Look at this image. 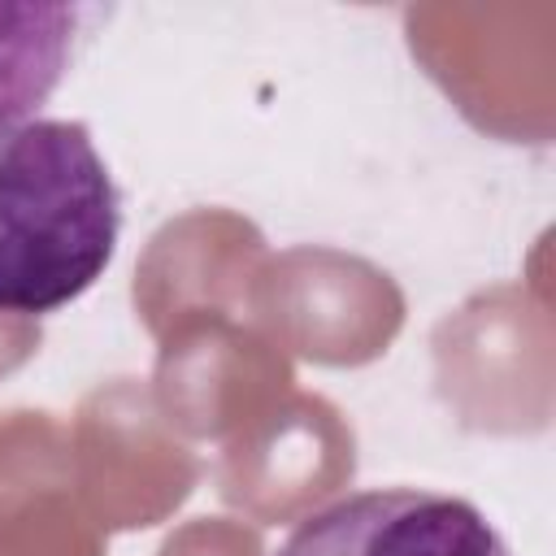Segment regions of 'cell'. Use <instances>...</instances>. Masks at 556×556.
Instances as JSON below:
<instances>
[{
  "instance_id": "cell-1",
  "label": "cell",
  "mask_w": 556,
  "mask_h": 556,
  "mask_svg": "<svg viewBox=\"0 0 556 556\" xmlns=\"http://www.w3.org/2000/svg\"><path fill=\"white\" fill-rule=\"evenodd\" d=\"M122 230L113 174L83 122H0V313H56L109 269Z\"/></svg>"
},
{
  "instance_id": "cell-2",
  "label": "cell",
  "mask_w": 556,
  "mask_h": 556,
  "mask_svg": "<svg viewBox=\"0 0 556 556\" xmlns=\"http://www.w3.org/2000/svg\"><path fill=\"white\" fill-rule=\"evenodd\" d=\"M274 556H513V547L460 495L365 486L300 517Z\"/></svg>"
},
{
  "instance_id": "cell-3",
  "label": "cell",
  "mask_w": 556,
  "mask_h": 556,
  "mask_svg": "<svg viewBox=\"0 0 556 556\" xmlns=\"http://www.w3.org/2000/svg\"><path fill=\"white\" fill-rule=\"evenodd\" d=\"M78 13L70 4L0 0V122L35 117L70 70Z\"/></svg>"
}]
</instances>
